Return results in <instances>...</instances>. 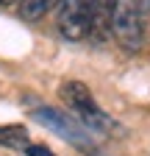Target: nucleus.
Instances as JSON below:
<instances>
[{"instance_id":"1","label":"nucleus","mask_w":150,"mask_h":156,"mask_svg":"<svg viewBox=\"0 0 150 156\" xmlns=\"http://www.w3.org/2000/svg\"><path fill=\"white\" fill-rule=\"evenodd\" d=\"M108 31L125 53H139L145 45V25L136 0H111L108 3Z\"/></svg>"},{"instance_id":"2","label":"nucleus","mask_w":150,"mask_h":156,"mask_svg":"<svg viewBox=\"0 0 150 156\" xmlns=\"http://www.w3.org/2000/svg\"><path fill=\"white\" fill-rule=\"evenodd\" d=\"M61 98L67 101V106L72 109V114L89 128V131H97V134H108L114 131V120L97 106V101L92 98L89 87L81 81H64L61 84Z\"/></svg>"},{"instance_id":"3","label":"nucleus","mask_w":150,"mask_h":156,"mask_svg":"<svg viewBox=\"0 0 150 156\" xmlns=\"http://www.w3.org/2000/svg\"><path fill=\"white\" fill-rule=\"evenodd\" d=\"M33 120L39 123V126H45V128H50L53 134L64 136L70 145L81 148L86 153H95V140H92L89 128L78 120V117H70V114L53 109V106H36L33 109Z\"/></svg>"},{"instance_id":"4","label":"nucleus","mask_w":150,"mask_h":156,"mask_svg":"<svg viewBox=\"0 0 150 156\" xmlns=\"http://www.w3.org/2000/svg\"><path fill=\"white\" fill-rule=\"evenodd\" d=\"M97 0H59V34L70 42H81L92 34Z\"/></svg>"},{"instance_id":"5","label":"nucleus","mask_w":150,"mask_h":156,"mask_svg":"<svg viewBox=\"0 0 150 156\" xmlns=\"http://www.w3.org/2000/svg\"><path fill=\"white\" fill-rule=\"evenodd\" d=\"M59 6V0H20L17 9H20V17L28 20V23H36V20H42L50 9Z\"/></svg>"},{"instance_id":"6","label":"nucleus","mask_w":150,"mask_h":156,"mask_svg":"<svg viewBox=\"0 0 150 156\" xmlns=\"http://www.w3.org/2000/svg\"><path fill=\"white\" fill-rule=\"evenodd\" d=\"M0 145L3 148H25L28 128L25 126H0Z\"/></svg>"},{"instance_id":"7","label":"nucleus","mask_w":150,"mask_h":156,"mask_svg":"<svg viewBox=\"0 0 150 156\" xmlns=\"http://www.w3.org/2000/svg\"><path fill=\"white\" fill-rule=\"evenodd\" d=\"M25 156H56V153L45 145H25Z\"/></svg>"},{"instance_id":"8","label":"nucleus","mask_w":150,"mask_h":156,"mask_svg":"<svg viewBox=\"0 0 150 156\" xmlns=\"http://www.w3.org/2000/svg\"><path fill=\"white\" fill-rule=\"evenodd\" d=\"M136 9H139V17H142V25L150 23V0H136Z\"/></svg>"},{"instance_id":"9","label":"nucleus","mask_w":150,"mask_h":156,"mask_svg":"<svg viewBox=\"0 0 150 156\" xmlns=\"http://www.w3.org/2000/svg\"><path fill=\"white\" fill-rule=\"evenodd\" d=\"M17 3H20V0H0V6H3V9H14Z\"/></svg>"}]
</instances>
